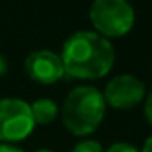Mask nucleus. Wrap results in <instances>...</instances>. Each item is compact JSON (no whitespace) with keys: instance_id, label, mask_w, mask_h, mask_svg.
Segmentation results:
<instances>
[{"instance_id":"obj_4","label":"nucleus","mask_w":152,"mask_h":152,"mask_svg":"<svg viewBox=\"0 0 152 152\" xmlns=\"http://www.w3.org/2000/svg\"><path fill=\"white\" fill-rule=\"evenodd\" d=\"M34 125L31 104L20 99L0 100V141H22L32 132Z\"/></svg>"},{"instance_id":"obj_8","label":"nucleus","mask_w":152,"mask_h":152,"mask_svg":"<svg viewBox=\"0 0 152 152\" xmlns=\"http://www.w3.org/2000/svg\"><path fill=\"white\" fill-rule=\"evenodd\" d=\"M72 152H104V148L95 140H84V141H79L75 145Z\"/></svg>"},{"instance_id":"obj_1","label":"nucleus","mask_w":152,"mask_h":152,"mask_svg":"<svg viewBox=\"0 0 152 152\" xmlns=\"http://www.w3.org/2000/svg\"><path fill=\"white\" fill-rule=\"evenodd\" d=\"M64 75L73 79H100L115 63V50L107 38L99 32L79 31L72 34L61 52Z\"/></svg>"},{"instance_id":"obj_14","label":"nucleus","mask_w":152,"mask_h":152,"mask_svg":"<svg viewBox=\"0 0 152 152\" xmlns=\"http://www.w3.org/2000/svg\"><path fill=\"white\" fill-rule=\"evenodd\" d=\"M34 152H54V150H48V148H39V150H34Z\"/></svg>"},{"instance_id":"obj_5","label":"nucleus","mask_w":152,"mask_h":152,"mask_svg":"<svg viewBox=\"0 0 152 152\" xmlns=\"http://www.w3.org/2000/svg\"><path fill=\"white\" fill-rule=\"evenodd\" d=\"M143 95L145 86L134 75H118L107 83L102 93L104 102L115 109H132L143 100Z\"/></svg>"},{"instance_id":"obj_7","label":"nucleus","mask_w":152,"mask_h":152,"mask_svg":"<svg viewBox=\"0 0 152 152\" xmlns=\"http://www.w3.org/2000/svg\"><path fill=\"white\" fill-rule=\"evenodd\" d=\"M57 106L54 100L50 99H38L31 104V113H32V120L34 124H39V125H47L50 122L56 120L57 116Z\"/></svg>"},{"instance_id":"obj_2","label":"nucleus","mask_w":152,"mask_h":152,"mask_svg":"<svg viewBox=\"0 0 152 152\" xmlns=\"http://www.w3.org/2000/svg\"><path fill=\"white\" fill-rule=\"evenodd\" d=\"M104 97L93 86H79L72 90L61 107L63 124L75 136H88L95 132L104 120Z\"/></svg>"},{"instance_id":"obj_3","label":"nucleus","mask_w":152,"mask_h":152,"mask_svg":"<svg viewBox=\"0 0 152 152\" xmlns=\"http://www.w3.org/2000/svg\"><path fill=\"white\" fill-rule=\"evenodd\" d=\"M90 20L100 36L120 38L134 25V9L127 0H93Z\"/></svg>"},{"instance_id":"obj_11","label":"nucleus","mask_w":152,"mask_h":152,"mask_svg":"<svg viewBox=\"0 0 152 152\" xmlns=\"http://www.w3.org/2000/svg\"><path fill=\"white\" fill-rule=\"evenodd\" d=\"M141 152H152V134L147 138V141L143 143V148H141Z\"/></svg>"},{"instance_id":"obj_6","label":"nucleus","mask_w":152,"mask_h":152,"mask_svg":"<svg viewBox=\"0 0 152 152\" xmlns=\"http://www.w3.org/2000/svg\"><path fill=\"white\" fill-rule=\"evenodd\" d=\"M27 75L39 84H54L64 77V66L61 56L52 50H36L25 59Z\"/></svg>"},{"instance_id":"obj_13","label":"nucleus","mask_w":152,"mask_h":152,"mask_svg":"<svg viewBox=\"0 0 152 152\" xmlns=\"http://www.w3.org/2000/svg\"><path fill=\"white\" fill-rule=\"evenodd\" d=\"M6 70H7V64H6L4 57H0V75H2V73H4Z\"/></svg>"},{"instance_id":"obj_12","label":"nucleus","mask_w":152,"mask_h":152,"mask_svg":"<svg viewBox=\"0 0 152 152\" xmlns=\"http://www.w3.org/2000/svg\"><path fill=\"white\" fill-rule=\"evenodd\" d=\"M0 152H23L16 147H11V145H0Z\"/></svg>"},{"instance_id":"obj_10","label":"nucleus","mask_w":152,"mask_h":152,"mask_svg":"<svg viewBox=\"0 0 152 152\" xmlns=\"http://www.w3.org/2000/svg\"><path fill=\"white\" fill-rule=\"evenodd\" d=\"M145 116H147V120H148V124L152 125V93L147 97V100H145Z\"/></svg>"},{"instance_id":"obj_9","label":"nucleus","mask_w":152,"mask_h":152,"mask_svg":"<svg viewBox=\"0 0 152 152\" xmlns=\"http://www.w3.org/2000/svg\"><path fill=\"white\" fill-rule=\"evenodd\" d=\"M104 152H140L136 147H132V145H129V143H115V145H111L107 150H104Z\"/></svg>"}]
</instances>
